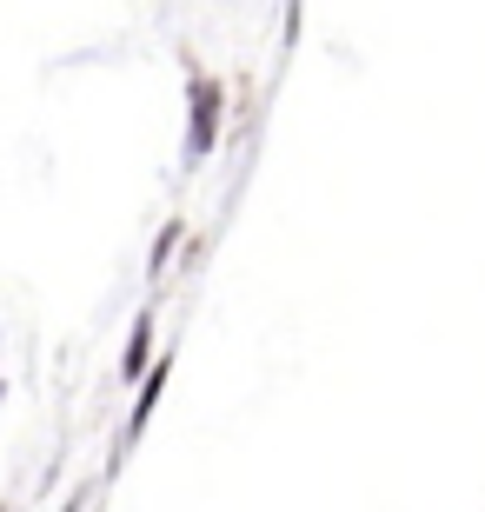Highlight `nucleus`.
<instances>
[{"label":"nucleus","mask_w":485,"mask_h":512,"mask_svg":"<svg viewBox=\"0 0 485 512\" xmlns=\"http://www.w3.org/2000/svg\"><path fill=\"white\" fill-rule=\"evenodd\" d=\"M213 120H220V94L200 80V94H193V153L213 147Z\"/></svg>","instance_id":"1"},{"label":"nucleus","mask_w":485,"mask_h":512,"mask_svg":"<svg viewBox=\"0 0 485 512\" xmlns=\"http://www.w3.org/2000/svg\"><path fill=\"white\" fill-rule=\"evenodd\" d=\"M140 360H147V320L133 326V353H127V373H140Z\"/></svg>","instance_id":"2"}]
</instances>
